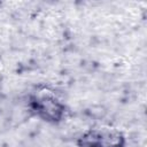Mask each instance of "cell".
I'll use <instances>...</instances> for the list:
<instances>
[{"label": "cell", "mask_w": 147, "mask_h": 147, "mask_svg": "<svg viewBox=\"0 0 147 147\" xmlns=\"http://www.w3.org/2000/svg\"><path fill=\"white\" fill-rule=\"evenodd\" d=\"M37 111L47 119L59 118L62 114V107L52 98H41L36 100Z\"/></svg>", "instance_id": "obj_2"}, {"label": "cell", "mask_w": 147, "mask_h": 147, "mask_svg": "<svg viewBox=\"0 0 147 147\" xmlns=\"http://www.w3.org/2000/svg\"><path fill=\"white\" fill-rule=\"evenodd\" d=\"M83 147H122L123 137L111 130H93L82 137Z\"/></svg>", "instance_id": "obj_1"}]
</instances>
